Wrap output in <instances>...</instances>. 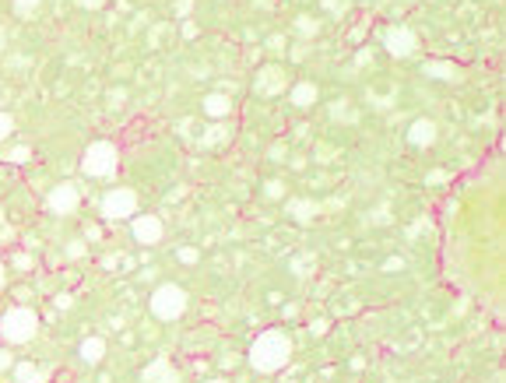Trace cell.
Instances as JSON below:
<instances>
[{"instance_id": "cell-9", "label": "cell", "mask_w": 506, "mask_h": 383, "mask_svg": "<svg viewBox=\"0 0 506 383\" xmlns=\"http://www.w3.org/2000/svg\"><path fill=\"white\" fill-rule=\"evenodd\" d=\"M141 380L144 383H183V377H180V370H176L166 355H159V359H151V362L144 366Z\"/></svg>"}, {"instance_id": "cell-4", "label": "cell", "mask_w": 506, "mask_h": 383, "mask_svg": "<svg viewBox=\"0 0 506 383\" xmlns=\"http://www.w3.org/2000/svg\"><path fill=\"white\" fill-rule=\"evenodd\" d=\"M116 166H120V152H116L113 141H96V144H88L85 155H81V173H85V176H96V180L113 176Z\"/></svg>"}, {"instance_id": "cell-7", "label": "cell", "mask_w": 506, "mask_h": 383, "mask_svg": "<svg viewBox=\"0 0 506 383\" xmlns=\"http://www.w3.org/2000/svg\"><path fill=\"white\" fill-rule=\"evenodd\" d=\"M78 204H81V190L74 183H57L53 190L46 193V207L53 215H74Z\"/></svg>"}, {"instance_id": "cell-10", "label": "cell", "mask_w": 506, "mask_h": 383, "mask_svg": "<svg viewBox=\"0 0 506 383\" xmlns=\"http://www.w3.org/2000/svg\"><path fill=\"white\" fill-rule=\"evenodd\" d=\"M285 85H289V78H285V71H278V67H264V71L257 74V92H260V96H278Z\"/></svg>"}, {"instance_id": "cell-18", "label": "cell", "mask_w": 506, "mask_h": 383, "mask_svg": "<svg viewBox=\"0 0 506 383\" xmlns=\"http://www.w3.org/2000/svg\"><path fill=\"white\" fill-rule=\"evenodd\" d=\"M28 159H32V148H28V144H18V148L7 152V162H11V166H25Z\"/></svg>"}, {"instance_id": "cell-24", "label": "cell", "mask_w": 506, "mask_h": 383, "mask_svg": "<svg viewBox=\"0 0 506 383\" xmlns=\"http://www.w3.org/2000/svg\"><path fill=\"white\" fill-rule=\"evenodd\" d=\"M0 370H11V352L0 348Z\"/></svg>"}, {"instance_id": "cell-6", "label": "cell", "mask_w": 506, "mask_h": 383, "mask_svg": "<svg viewBox=\"0 0 506 383\" xmlns=\"http://www.w3.org/2000/svg\"><path fill=\"white\" fill-rule=\"evenodd\" d=\"M130 236L141 246H159L162 236H166V225H162L159 215H134L130 218Z\"/></svg>"}, {"instance_id": "cell-25", "label": "cell", "mask_w": 506, "mask_h": 383, "mask_svg": "<svg viewBox=\"0 0 506 383\" xmlns=\"http://www.w3.org/2000/svg\"><path fill=\"white\" fill-rule=\"evenodd\" d=\"M282 155H285V148H282V144H275V148H271V159H275V162H282Z\"/></svg>"}, {"instance_id": "cell-29", "label": "cell", "mask_w": 506, "mask_h": 383, "mask_svg": "<svg viewBox=\"0 0 506 383\" xmlns=\"http://www.w3.org/2000/svg\"><path fill=\"white\" fill-rule=\"evenodd\" d=\"M362 4H373V0H362Z\"/></svg>"}, {"instance_id": "cell-28", "label": "cell", "mask_w": 506, "mask_h": 383, "mask_svg": "<svg viewBox=\"0 0 506 383\" xmlns=\"http://www.w3.org/2000/svg\"><path fill=\"white\" fill-rule=\"evenodd\" d=\"M204 383H229V380H222V377H218V380H204Z\"/></svg>"}, {"instance_id": "cell-12", "label": "cell", "mask_w": 506, "mask_h": 383, "mask_svg": "<svg viewBox=\"0 0 506 383\" xmlns=\"http://www.w3.org/2000/svg\"><path fill=\"white\" fill-rule=\"evenodd\" d=\"M78 355H81V362L99 366L102 355H105V338H85V341L78 345Z\"/></svg>"}, {"instance_id": "cell-8", "label": "cell", "mask_w": 506, "mask_h": 383, "mask_svg": "<svg viewBox=\"0 0 506 383\" xmlns=\"http://www.w3.org/2000/svg\"><path fill=\"white\" fill-rule=\"evenodd\" d=\"M415 46H418V35L411 32V28H405V25H394V28H387L384 32V50L391 53V57H411L415 53Z\"/></svg>"}, {"instance_id": "cell-2", "label": "cell", "mask_w": 506, "mask_h": 383, "mask_svg": "<svg viewBox=\"0 0 506 383\" xmlns=\"http://www.w3.org/2000/svg\"><path fill=\"white\" fill-rule=\"evenodd\" d=\"M39 334V313L32 306H11L0 316V338L7 345H28Z\"/></svg>"}, {"instance_id": "cell-13", "label": "cell", "mask_w": 506, "mask_h": 383, "mask_svg": "<svg viewBox=\"0 0 506 383\" xmlns=\"http://www.w3.org/2000/svg\"><path fill=\"white\" fill-rule=\"evenodd\" d=\"M316 85L313 81H299V85H292V105H299V109H309L313 102H316Z\"/></svg>"}, {"instance_id": "cell-20", "label": "cell", "mask_w": 506, "mask_h": 383, "mask_svg": "<svg viewBox=\"0 0 506 383\" xmlns=\"http://www.w3.org/2000/svg\"><path fill=\"white\" fill-rule=\"evenodd\" d=\"M39 4H42V0H14V11H18V14H32Z\"/></svg>"}, {"instance_id": "cell-16", "label": "cell", "mask_w": 506, "mask_h": 383, "mask_svg": "<svg viewBox=\"0 0 506 383\" xmlns=\"http://www.w3.org/2000/svg\"><path fill=\"white\" fill-rule=\"evenodd\" d=\"M14 383H46V377H42L32 362H18V366H14Z\"/></svg>"}, {"instance_id": "cell-15", "label": "cell", "mask_w": 506, "mask_h": 383, "mask_svg": "<svg viewBox=\"0 0 506 383\" xmlns=\"http://www.w3.org/2000/svg\"><path fill=\"white\" fill-rule=\"evenodd\" d=\"M425 74H429V78H439V81H457V67H454V64H443V60H429V64H425Z\"/></svg>"}, {"instance_id": "cell-11", "label": "cell", "mask_w": 506, "mask_h": 383, "mask_svg": "<svg viewBox=\"0 0 506 383\" xmlns=\"http://www.w3.org/2000/svg\"><path fill=\"white\" fill-rule=\"evenodd\" d=\"M436 134H439V130H436V123H432V120H425V116H422V120H415V123L408 127V141H411L415 148H429V144H436Z\"/></svg>"}, {"instance_id": "cell-21", "label": "cell", "mask_w": 506, "mask_h": 383, "mask_svg": "<svg viewBox=\"0 0 506 383\" xmlns=\"http://www.w3.org/2000/svg\"><path fill=\"white\" fill-rule=\"evenodd\" d=\"M296 28H299L303 35H316V32H320V25H316V21H306V18H299V21H296Z\"/></svg>"}, {"instance_id": "cell-23", "label": "cell", "mask_w": 506, "mask_h": 383, "mask_svg": "<svg viewBox=\"0 0 506 383\" xmlns=\"http://www.w3.org/2000/svg\"><path fill=\"white\" fill-rule=\"evenodd\" d=\"M282 193H285V187H282V183H275V180L268 183V197H282Z\"/></svg>"}, {"instance_id": "cell-3", "label": "cell", "mask_w": 506, "mask_h": 383, "mask_svg": "<svg viewBox=\"0 0 506 383\" xmlns=\"http://www.w3.org/2000/svg\"><path fill=\"white\" fill-rule=\"evenodd\" d=\"M187 306H190V295H187V288H180L176 282H162L151 292V313L159 320H166V324L180 320L187 313Z\"/></svg>"}, {"instance_id": "cell-27", "label": "cell", "mask_w": 506, "mask_h": 383, "mask_svg": "<svg viewBox=\"0 0 506 383\" xmlns=\"http://www.w3.org/2000/svg\"><path fill=\"white\" fill-rule=\"evenodd\" d=\"M81 7H88V11H96V7H102V0H78Z\"/></svg>"}, {"instance_id": "cell-1", "label": "cell", "mask_w": 506, "mask_h": 383, "mask_svg": "<svg viewBox=\"0 0 506 383\" xmlns=\"http://www.w3.org/2000/svg\"><path fill=\"white\" fill-rule=\"evenodd\" d=\"M292 362V338L278 327L257 334V341L250 345V366L257 373H278Z\"/></svg>"}, {"instance_id": "cell-17", "label": "cell", "mask_w": 506, "mask_h": 383, "mask_svg": "<svg viewBox=\"0 0 506 383\" xmlns=\"http://www.w3.org/2000/svg\"><path fill=\"white\" fill-rule=\"evenodd\" d=\"M313 211H316V204H313V200H292V204H289V215H292V218H299V222H309V218H313Z\"/></svg>"}, {"instance_id": "cell-26", "label": "cell", "mask_w": 506, "mask_h": 383, "mask_svg": "<svg viewBox=\"0 0 506 383\" xmlns=\"http://www.w3.org/2000/svg\"><path fill=\"white\" fill-rule=\"evenodd\" d=\"M4 285H7V264L0 261V292H4Z\"/></svg>"}, {"instance_id": "cell-14", "label": "cell", "mask_w": 506, "mask_h": 383, "mask_svg": "<svg viewBox=\"0 0 506 383\" xmlns=\"http://www.w3.org/2000/svg\"><path fill=\"white\" fill-rule=\"evenodd\" d=\"M204 113H207V116H229V113H232V98L214 92V96L204 98Z\"/></svg>"}, {"instance_id": "cell-22", "label": "cell", "mask_w": 506, "mask_h": 383, "mask_svg": "<svg viewBox=\"0 0 506 383\" xmlns=\"http://www.w3.org/2000/svg\"><path fill=\"white\" fill-rule=\"evenodd\" d=\"M180 261H183V264H197V250L183 246V250H180Z\"/></svg>"}, {"instance_id": "cell-5", "label": "cell", "mask_w": 506, "mask_h": 383, "mask_svg": "<svg viewBox=\"0 0 506 383\" xmlns=\"http://www.w3.org/2000/svg\"><path fill=\"white\" fill-rule=\"evenodd\" d=\"M134 215H137V193L130 187H113L102 197V218L123 222V218H134Z\"/></svg>"}, {"instance_id": "cell-19", "label": "cell", "mask_w": 506, "mask_h": 383, "mask_svg": "<svg viewBox=\"0 0 506 383\" xmlns=\"http://www.w3.org/2000/svg\"><path fill=\"white\" fill-rule=\"evenodd\" d=\"M11 134H14V116H11V113H0V144H4Z\"/></svg>"}]
</instances>
